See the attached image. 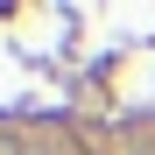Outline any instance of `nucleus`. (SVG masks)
<instances>
[{"label": "nucleus", "instance_id": "obj_1", "mask_svg": "<svg viewBox=\"0 0 155 155\" xmlns=\"http://www.w3.org/2000/svg\"><path fill=\"white\" fill-rule=\"evenodd\" d=\"M0 155H28V148H21V141H0Z\"/></svg>", "mask_w": 155, "mask_h": 155}, {"label": "nucleus", "instance_id": "obj_2", "mask_svg": "<svg viewBox=\"0 0 155 155\" xmlns=\"http://www.w3.org/2000/svg\"><path fill=\"white\" fill-rule=\"evenodd\" d=\"M134 155H155V148H134Z\"/></svg>", "mask_w": 155, "mask_h": 155}]
</instances>
